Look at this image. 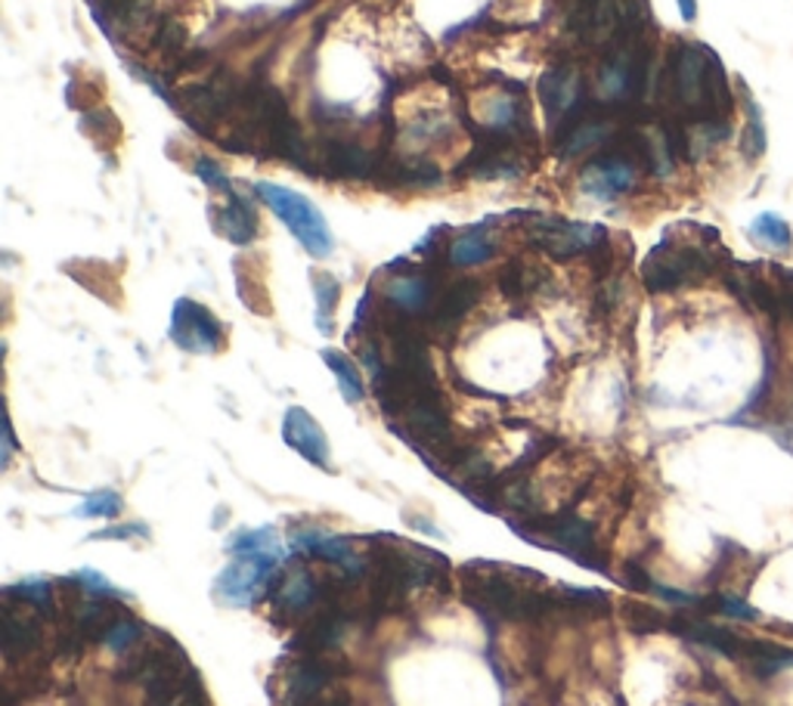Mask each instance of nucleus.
I'll return each mask as SVG.
<instances>
[{
  "instance_id": "37",
  "label": "nucleus",
  "mask_w": 793,
  "mask_h": 706,
  "mask_svg": "<svg viewBox=\"0 0 793 706\" xmlns=\"http://www.w3.org/2000/svg\"><path fill=\"white\" fill-rule=\"evenodd\" d=\"M322 706H350V701H347V697H325Z\"/></svg>"
},
{
  "instance_id": "16",
  "label": "nucleus",
  "mask_w": 793,
  "mask_h": 706,
  "mask_svg": "<svg viewBox=\"0 0 793 706\" xmlns=\"http://www.w3.org/2000/svg\"><path fill=\"white\" fill-rule=\"evenodd\" d=\"M220 233L227 235L233 245H248L258 235V215L255 208L239 193L227 195V208L220 211Z\"/></svg>"
},
{
  "instance_id": "3",
  "label": "nucleus",
  "mask_w": 793,
  "mask_h": 706,
  "mask_svg": "<svg viewBox=\"0 0 793 706\" xmlns=\"http://www.w3.org/2000/svg\"><path fill=\"white\" fill-rule=\"evenodd\" d=\"M716 270V257L704 245H688L664 239L651 255L644 257L642 279L648 292H673L688 282L709 277Z\"/></svg>"
},
{
  "instance_id": "30",
  "label": "nucleus",
  "mask_w": 793,
  "mask_h": 706,
  "mask_svg": "<svg viewBox=\"0 0 793 706\" xmlns=\"http://www.w3.org/2000/svg\"><path fill=\"white\" fill-rule=\"evenodd\" d=\"M75 579L81 582V589L85 592H90V595H103V599H125L112 582H108L103 574H97V570H78L75 574Z\"/></svg>"
},
{
  "instance_id": "7",
  "label": "nucleus",
  "mask_w": 793,
  "mask_h": 706,
  "mask_svg": "<svg viewBox=\"0 0 793 706\" xmlns=\"http://www.w3.org/2000/svg\"><path fill=\"white\" fill-rule=\"evenodd\" d=\"M279 557L282 555H277V552L233 555L227 570L217 577V595L233 607H248L260 595V589L273 579Z\"/></svg>"
},
{
  "instance_id": "5",
  "label": "nucleus",
  "mask_w": 793,
  "mask_h": 706,
  "mask_svg": "<svg viewBox=\"0 0 793 706\" xmlns=\"http://www.w3.org/2000/svg\"><path fill=\"white\" fill-rule=\"evenodd\" d=\"M43 629L47 617L35 604L16 599L3 589V607H0V647L7 664H25L43 651Z\"/></svg>"
},
{
  "instance_id": "35",
  "label": "nucleus",
  "mask_w": 793,
  "mask_h": 706,
  "mask_svg": "<svg viewBox=\"0 0 793 706\" xmlns=\"http://www.w3.org/2000/svg\"><path fill=\"white\" fill-rule=\"evenodd\" d=\"M3 440H7V447H3V462H10V459H13V450H16V437H13V425H10V422H7Z\"/></svg>"
},
{
  "instance_id": "13",
  "label": "nucleus",
  "mask_w": 793,
  "mask_h": 706,
  "mask_svg": "<svg viewBox=\"0 0 793 706\" xmlns=\"http://www.w3.org/2000/svg\"><path fill=\"white\" fill-rule=\"evenodd\" d=\"M477 282L472 279H459V282H452L450 288H447V295L434 304V310H431L429 317V325L431 332H437V335H447L452 332L459 322L465 320V313L474 307V300H477Z\"/></svg>"
},
{
  "instance_id": "31",
  "label": "nucleus",
  "mask_w": 793,
  "mask_h": 706,
  "mask_svg": "<svg viewBox=\"0 0 793 706\" xmlns=\"http://www.w3.org/2000/svg\"><path fill=\"white\" fill-rule=\"evenodd\" d=\"M195 174H199V180H205L208 187H215V190H223L227 195L233 193V187H230L227 174L220 171V168H217L212 158H199V162H195Z\"/></svg>"
},
{
  "instance_id": "27",
  "label": "nucleus",
  "mask_w": 793,
  "mask_h": 706,
  "mask_svg": "<svg viewBox=\"0 0 793 706\" xmlns=\"http://www.w3.org/2000/svg\"><path fill=\"white\" fill-rule=\"evenodd\" d=\"M121 509H125V499H121L118 492L100 490L93 492L81 509H75V514H78V517H115Z\"/></svg>"
},
{
  "instance_id": "26",
  "label": "nucleus",
  "mask_w": 793,
  "mask_h": 706,
  "mask_svg": "<svg viewBox=\"0 0 793 706\" xmlns=\"http://www.w3.org/2000/svg\"><path fill=\"white\" fill-rule=\"evenodd\" d=\"M621 614L623 622H626L632 632H639V636H651V632H657V629L669 626V620H666L661 611H654V607H648V604H636V601H623Z\"/></svg>"
},
{
  "instance_id": "25",
  "label": "nucleus",
  "mask_w": 793,
  "mask_h": 706,
  "mask_svg": "<svg viewBox=\"0 0 793 706\" xmlns=\"http://www.w3.org/2000/svg\"><path fill=\"white\" fill-rule=\"evenodd\" d=\"M227 552L230 555H252V552H277V555H282L277 530H270V527H264V530H239L227 542Z\"/></svg>"
},
{
  "instance_id": "10",
  "label": "nucleus",
  "mask_w": 793,
  "mask_h": 706,
  "mask_svg": "<svg viewBox=\"0 0 793 706\" xmlns=\"http://www.w3.org/2000/svg\"><path fill=\"white\" fill-rule=\"evenodd\" d=\"M579 187H583V193L596 195V198H614V195L626 193L636 187V158L626 152L601 155L583 171Z\"/></svg>"
},
{
  "instance_id": "6",
  "label": "nucleus",
  "mask_w": 793,
  "mask_h": 706,
  "mask_svg": "<svg viewBox=\"0 0 793 706\" xmlns=\"http://www.w3.org/2000/svg\"><path fill=\"white\" fill-rule=\"evenodd\" d=\"M338 676V664L332 657V651L322 654H298L289 664L282 666V701L285 706H310L320 701L329 688L335 685Z\"/></svg>"
},
{
  "instance_id": "11",
  "label": "nucleus",
  "mask_w": 793,
  "mask_h": 706,
  "mask_svg": "<svg viewBox=\"0 0 793 706\" xmlns=\"http://www.w3.org/2000/svg\"><path fill=\"white\" fill-rule=\"evenodd\" d=\"M270 601L282 617H314V607H322V582L307 567H295L279 579Z\"/></svg>"
},
{
  "instance_id": "32",
  "label": "nucleus",
  "mask_w": 793,
  "mask_h": 706,
  "mask_svg": "<svg viewBox=\"0 0 793 706\" xmlns=\"http://www.w3.org/2000/svg\"><path fill=\"white\" fill-rule=\"evenodd\" d=\"M623 582L629 589H636V592H654V579L648 577V570H644L642 564H636V561H626L623 564Z\"/></svg>"
},
{
  "instance_id": "2",
  "label": "nucleus",
  "mask_w": 793,
  "mask_h": 706,
  "mask_svg": "<svg viewBox=\"0 0 793 706\" xmlns=\"http://www.w3.org/2000/svg\"><path fill=\"white\" fill-rule=\"evenodd\" d=\"M517 530V536L530 539L536 545L555 549L561 555H571L577 564L589 567V570H604L599 549H596V527L589 521H583L577 514H536V517H524V521H509Z\"/></svg>"
},
{
  "instance_id": "36",
  "label": "nucleus",
  "mask_w": 793,
  "mask_h": 706,
  "mask_svg": "<svg viewBox=\"0 0 793 706\" xmlns=\"http://www.w3.org/2000/svg\"><path fill=\"white\" fill-rule=\"evenodd\" d=\"M679 10H682V20L694 22V16H698V0H679Z\"/></svg>"
},
{
  "instance_id": "8",
  "label": "nucleus",
  "mask_w": 793,
  "mask_h": 706,
  "mask_svg": "<svg viewBox=\"0 0 793 706\" xmlns=\"http://www.w3.org/2000/svg\"><path fill=\"white\" fill-rule=\"evenodd\" d=\"M530 242L539 252H546L555 260H567L583 252H596L604 242V230L601 227H586V223H571V220H558V217H542L530 223Z\"/></svg>"
},
{
  "instance_id": "24",
  "label": "nucleus",
  "mask_w": 793,
  "mask_h": 706,
  "mask_svg": "<svg viewBox=\"0 0 793 706\" xmlns=\"http://www.w3.org/2000/svg\"><path fill=\"white\" fill-rule=\"evenodd\" d=\"M751 233L756 242H766L769 248H778V252H791L793 245V235H791V227H788V220L778 215H759L753 220Z\"/></svg>"
},
{
  "instance_id": "9",
  "label": "nucleus",
  "mask_w": 793,
  "mask_h": 706,
  "mask_svg": "<svg viewBox=\"0 0 793 706\" xmlns=\"http://www.w3.org/2000/svg\"><path fill=\"white\" fill-rule=\"evenodd\" d=\"M171 338L187 354H217L223 347V325L208 307L180 298L171 313Z\"/></svg>"
},
{
  "instance_id": "12",
  "label": "nucleus",
  "mask_w": 793,
  "mask_h": 706,
  "mask_svg": "<svg viewBox=\"0 0 793 706\" xmlns=\"http://www.w3.org/2000/svg\"><path fill=\"white\" fill-rule=\"evenodd\" d=\"M282 437L285 444L295 452H300L310 465L317 468H332L329 465V444H325V434L317 425V419L307 412V409L292 407L285 412V422H282Z\"/></svg>"
},
{
  "instance_id": "34",
  "label": "nucleus",
  "mask_w": 793,
  "mask_h": 706,
  "mask_svg": "<svg viewBox=\"0 0 793 706\" xmlns=\"http://www.w3.org/2000/svg\"><path fill=\"white\" fill-rule=\"evenodd\" d=\"M130 536H140V539H146L150 536V527H143V524H125V527H106V530H100V534H93L90 539H130Z\"/></svg>"
},
{
  "instance_id": "21",
  "label": "nucleus",
  "mask_w": 793,
  "mask_h": 706,
  "mask_svg": "<svg viewBox=\"0 0 793 706\" xmlns=\"http://www.w3.org/2000/svg\"><path fill=\"white\" fill-rule=\"evenodd\" d=\"M322 360H325V365L335 372L344 400H347V403H354V407H357V403H363L366 387H363V378H360V372H357V365L350 363L344 354H338V350H322Z\"/></svg>"
},
{
  "instance_id": "17",
  "label": "nucleus",
  "mask_w": 793,
  "mask_h": 706,
  "mask_svg": "<svg viewBox=\"0 0 793 706\" xmlns=\"http://www.w3.org/2000/svg\"><path fill=\"white\" fill-rule=\"evenodd\" d=\"M542 103L549 106L552 115H561V112H571L577 106L579 93V72L577 68H555L542 78Z\"/></svg>"
},
{
  "instance_id": "4",
  "label": "nucleus",
  "mask_w": 793,
  "mask_h": 706,
  "mask_svg": "<svg viewBox=\"0 0 793 706\" xmlns=\"http://www.w3.org/2000/svg\"><path fill=\"white\" fill-rule=\"evenodd\" d=\"M258 195L273 208V215L298 235V242L304 245V252L314 257H329L332 255V233H329V223L325 217L317 211V205L307 198V195L295 193L289 187H279V183H258Z\"/></svg>"
},
{
  "instance_id": "15",
  "label": "nucleus",
  "mask_w": 793,
  "mask_h": 706,
  "mask_svg": "<svg viewBox=\"0 0 793 706\" xmlns=\"http://www.w3.org/2000/svg\"><path fill=\"white\" fill-rule=\"evenodd\" d=\"M322 171L332 177H350L360 180L372 174V155L357 143H329L322 150Z\"/></svg>"
},
{
  "instance_id": "19",
  "label": "nucleus",
  "mask_w": 793,
  "mask_h": 706,
  "mask_svg": "<svg viewBox=\"0 0 793 706\" xmlns=\"http://www.w3.org/2000/svg\"><path fill=\"white\" fill-rule=\"evenodd\" d=\"M494 255L496 242L494 235L487 233V227H474L450 245V260L456 267H477V264H487Z\"/></svg>"
},
{
  "instance_id": "14",
  "label": "nucleus",
  "mask_w": 793,
  "mask_h": 706,
  "mask_svg": "<svg viewBox=\"0 0 793 706\" xmlns=\"http://www.w3.org/2000/svg\"><path fill=\"white\" fill-rule=\"evenodd\" d=\"M385 298L391 304V310L397 313H425L429 307H434V285L425 277H397L387 282Z\"/></svg>"
},
{
  "instance_id": "1",
  "label": "nucleus",
  "mask_w": 793,
  "mask_h": 706,
  "mask_svg": "<svg viewBox=\"0 0 793 706\" xmlns=\"http://www.w3.org/2000/svg\"><path fill=\"white\" fill-rule=\"evenodd\" d=\"M673 97L698 125H719L731 112V90L722 63L701 43H682L669 65Z\"/></svg>"
},
{
  "instance_id": "28",
  "label": "nucleus",
  "mask_w": 793,
  "mask_h": 706,
  "mask_svg": "<svg viewBox=\"0 0 793 706\" xmlns=\"http://www.w3.org/2000/svg\"><path fill=\"white\" fill-rule=\"evenodd\" d=\"M751 108V121H747V130H744V155L747 158H759L766 152V128H763V112L759 108Z\"/></svg>"
},
{
  "instance_id": "20",
  "label": "nucleus",
  "mask_w": 793,
  "mask_h": 706,
  "mask_svg": "<svg viewBox=\"0 0 793 706\" xmlns=\"http://www.w3.org/2000/svg\"><path fill=\"white\" fill-rule=\"evenodd\" d=\"M549 282V277L539 270V267H530V264H509L502 273H499V288L506 298H527V295H536L542 285Z\"/></svg>"
},
{
  "instance_id": "18",
  "label": "nucleus",
  "mask_w": 793,
  "mask_h": 706,
  "mask_svg": "<svg viewBox=\"0 0 793 706\" xmlns=\"http://www.w3.org/2000/svg\"><path fill=\"white\" fill-rule=\"evenodd\" d=\"M558 607L561 617H574V620H592V617H604L611 611V601L599 589H571V586H555Z\"/></svg>"
},
{
  "instance_id": "33",
  "label": "nucleus",
  "mask_w": 793,
  "mask_h": 706,
  "mask_svg": "<svg viewBox=\"0 0 793 706\" xmlns=\"http://www.w3.org/2000/svg\"><path fill=\"white\" fill-rule=\"evenodd\" d=\"M155 47L165 50V53H171V50L177 53L183 47V28L177 22H165L162 31H158V38H155Z\"/></svg>"
},
{
  "instance_id": "22",
  "label": "nucleus",
  "mask_w": 793,
  "mask_h": 706,
  "mask_svg": "<svg viewBox=\"0 0 793 706\" xmlns=\"http://www.w3.org/2000/svg\"><path fill=\"white\" fill-rule=\"evenodd\" d=\"M314 292H317V329L322 335H332V320H335V307L342 298V285L338 279L329 273H317L314 277Z\"/></svg>"
},
{
  "instance_id": "29",
  "label": "nucleus",
  "mask_w": 793,
  "mask_h": 706,
  "mask_svg": "<svg viewBox=\"0 0 793 706\" xmlns=\"http://www.w3.org/2000/svg\"><path fill=\"white\" fill-rule=\"evenodd\" d=\"M709 611H719V614H726V617H734V620H759V611L751 607V604H744L741 599H731V595H713L709 599Z\"/></svg>"
},
{
  "instance_id": "23",
  "label": "nucleus",
  "mask_w": 793,
  "mask_h": 706,
  "mask_svg": "<svg viewBox=\"0 0 793 706\" xmlns=\"http://www.w3.org/2000/svg\"><path fill=\"white\" fill-rule=\"evenodd\" d=\"M146 622H140L133 614H125L121 620H115L108 626V632L103 636V644H106L108 651H115V654H130L137 644L146 639Z\"/></svg>"
}]
</instances>
